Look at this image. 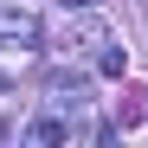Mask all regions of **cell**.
Listing matches in <instances>:
<instances>
[{
    "label": "cell",
    "mask_w": 148,
    "mask_h": 148,
    "mask_svg": "<svg viewBox=\"0 0 148 148\" xmlns=\"http://www.w3.org/2000/svg\"><path fill=\"white\" fill-rule=\"evenodd\" d=\"M52 97H58L64 110H84V103H90V84H84V77H58V84H52Z\"/></svg>",
    "instance_id": "obj_3"
},
{
    "label": "cell",
    "mask_w": 148,
    "mask_h": 148,
    "mask_svg": "<svg viewBox=\"0 0 148 148\" xmlns=\"http://www.w3.org/2000/svg\"><path fill=\"white\" fill-rule=\"evenodd\" d=\"M122 64H129V58H122V45H110V39H103V52H97V71H103V77H122Z\"/></svg>",
    "instance_id": "obj_4"
},
{
    "label": "cell",
    "mask_w": 148,
    "mask_h": 148,
    "mask_svg": "<svg viewBox=\"0 0 148 148\" xmlns=\"http://www.w3.org/2000/svg\"><path fill=\"white\" fill-rule=\"evenodd\" d=\"M71 129H64V122H52V116H45V122H32V142H64Z\"/></svg>",
    "instance_id": "obj_5"
},
{
    "label": "cell",
    "mask_w": 148,
    "mask_h": 148,
    "mask_svg": "<svg viewBox=\"0 0 148 148\" xmlns=\"http://www.w3.org/2000/svg\"><path fill=\"white\" fill-rule=\"evenodd\" d=\"M116 122H122V129H142V122H148V90H129V97H122V103H116Z\"/></svg>",
    "instance_id": "obj_2"
},
{
    "label": "cell",
    "mask_w": 148,
    "mask_h": 148,
    "mask_svg": "<svg viewBox=\"0 0 148 148\" xmlns=\"http://www.w3.org/2000/svg\"><path fill=\"white\" fill-rule=\"evenodd\" d=\"M110 39V26L97 19L90 7H71V19L58 26V52H97V45Z\"/></svg>",
    "instance_id": "obj_1"
},
{
    "label": "cell",
    "mask_w": 148,
    "mask_h": 148,
    "mask_svg": "<svg viewBox=\"0 0 148 148\" xmlns=\"http://www.w3.org/2000/svg\"><path fill=\"white\" fill-rule=\"evenodd\" d=\"M64 7H90V0H64Z\"/></svg>",
    "instance_id": "obj_6"
}]
</instances>
